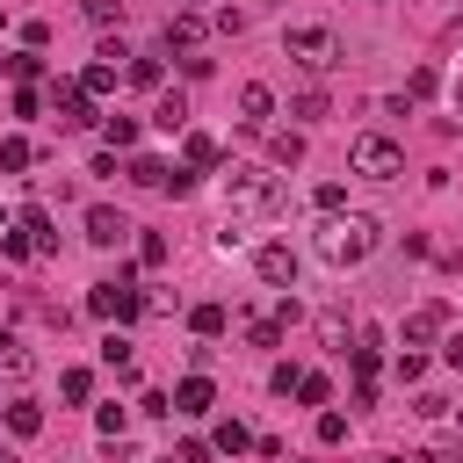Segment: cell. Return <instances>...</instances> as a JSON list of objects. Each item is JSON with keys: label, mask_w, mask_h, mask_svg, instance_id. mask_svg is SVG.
Instances as JSON below:
<instances>
[{"label": "cell", "mask_w": 463, "mask_h": 463, "mask_svg": "<svg viewBox=\"0 0 463 463\" xmlns=\"http://www.w3.org/2000/svg\"><path fill=\"white\" fill-rule=\"evenodd\" d=\"M166 253H174L166 232H145V239H137V260H145V268H166Z\"/></svg>", "instance_id": "23"}, {"label": "cell", "mask_w": 463, "mask_h": 463, "mask_svg": "<svg viewBox=\"0 0 463 463\" xmlns=\"http://www.w3.org/2000/svg\"><path fill=\"white\" fill-rule=\"evenodd\" d=\"M51 101H58V116H65V123H94V109H87V87H80V80H51Z\"/></svg>", "instance_id": "7"}, {"label": "cell", "mask_w": 463, "mask_h": 463, "mask_svg": "<svg viewBox=\"0 0 463 463\" xmlns=\"http://www.w3.org/2000/svg\"><path fill=\"white\" fill-rule=\"evenodd\" d=\"M58 391H65L72 405H87V391H94V376H87V369H65V376H58Z\"/></svg>", "instance_id": "29"}, {"label": "cell", "mask_w": 463, "mask_h": 463, "mask_svg": "<svg viewBox=\"0 0 463 463\" xmlns=\"http://www.w3.org/2000/svg\"><path fill=\"white\" fill-rule=\"evenodd\" d=\"M347 166H354L362 181H398V174H405V152H398L383 130H362L354 152H347Z\"/></svg>", "instance_id": "3"}, {"label": "cell", "mask_w": 463, "mask_h": 463, "mask_svg": "<svg viewBox=\"0 0 463 463\" xmlns=\"http://www.w3.org/2000/svg\"><path fill=\"white\" fill-rule=\"evenodd\" d=\"M174 463H181V456H174Z\"/></svg>", "instance_id": "41"}, {"label": "cell", "mask_w": 463, "mask_h": 463, "mask_svg": "<svg viewBox=\"0 0 463 463\" xmlns=\"http://www.w3.org/2000/svg\"><path fill=\"white\" fill-rule=\"evenodd\" d=\"M130 181H137V188H166V166H159L152 152H137V159H130Z\"/></svg>", "instance_id": "20"}, {"label": "cell", "mask_w": 463, "mask_h": 463, "mask_svg": "<svg viewBox=\"0 0 463 463\" xmlns=\"http://www.w3.org/2000/svg\"><path fill=\"white\" fill-rule=\"evenodd\" d=\"M441 362H449V369H463V326H456V333L441 340Z\"/></svg>", "instance_id": "37"}, {"label": "cell", "mask_w": 463, "mask_h": 463, "mask_svg": "<svg viewBox=\"0 0 463 463\" xmlns=\"http://www.w3.org/2000/svg\"><path fill=\"white\" fill-rule=\"evenodd\" d=\"M7 427H14V434H36V427H43V405L14 398V405H7Z\"/></svg>", "instance_id": "21"}, {"label": "cell", "mask_w": 463, "mask_h": 463, "mask_svg": "<svg viewBox=\"0 0 463 463\" xmlns=\"http://www.w3.org/2000/svg\"><path fill=\"white\" fill-rule=\"evenodd\" d=\"M253 268H260V282H268V289H297V253H289V246H260V253H253Z\"/></svg>", "instance_id": "6"}, {"label": "cell", "mask_w": 463, "mask_h": 463, "mask_svg": "<svg viewBox=\"0 0 463 463\" xmlns=\"http://www.w3.org/2000/svg\"><path fill=\"white\" fill-rule=\"evenodd\" d=\"M210 398H217V391H210V376H203V369L174 383V412H188V420H195V412H210Z\"/></svg>", "instance_id": "8"}, {"label": "cell", "mask_w": 463, "mask_h": 463, "mask_svg": "<svg viewBox=\"0 0 463 463\" xmlns=\"http://www.w3.org/2000/svg\"><path fill=\"white\" fill-rule=\"evenodd\" d=\"M80 14H87L94 29H109V22H123V0H80Z\"/></svg>", "instance_id": "25"}, {"label": "cell", "mask_w": 463, "mask_h": 463, "mask_svg": "<svg viewBox=\"0 0 463 463\" xmlns=\"http://www.w3.org/2000/svg\"><path fill=\"white\" fill-rule=\"evenodd\" d=\"M420 463H463V449H427Z\"/></svg>", "instance_id": "38"}, {"label": "cell", "mask_w": 463, "mask_h": 463, "mask_svg": "<svg viewBox=\"0 0 463 463\" xmlns=\"http://www.w3.org/2000/svg\"><path fill=\"white\" fill-rule=\"evenodd\" d=\"M326 109H333V101H326V94H318V87H304V94H297V116H304V123H318V116H326Z\"/></svg>", "instance_id": "30"}, {"label": "cell", "mask_w": 463, "mask_h": 463, "mask_svg": "<svg viewBox=\"0 0 463 463\" xmlns=\"http://www.w3.org/2000/svg\"><path fill=\"white\" fill-rule=\"evenodd\" d=\"M188 326H195L203 340H217V333L232 326V311H224V304H195V311H188Z\"/></svg>", "instance_id": "15"}, {"label": "cell", "mask_w": 463, "mask_h": 463, "mask_svg": "<svg viewBox=\"0 0 463 463\" xmlns=\"http://www.w3.org/2000/svg\"><path fill=\"white\" fill-rule=\"evenodd\" d=\"M166 43H181V51H195V43H203V14H195V7H181V14H166Z\"/></svg>", "instance_id": "12"}, {"label": "cell", "mask_w": 463, "mask_h": 463, "mask_svg": "<svg viewBox=\"0 0 463 463\" xmlns=\"http://www.w3.org/2000/svg\"><path fill=\"white\" fill-rule=\"evenodd\" d=\"M311 203H318V210H326V217H333V210H340V203H347V188H340V181H326V188H318V195H311Z\"/></svg>", "instance_id": "35"}, {"label": "cell", "mask_w": 463, "mask_h": 463, "mask_svg": "<svg viewBox=\"0 0 463 463\" xmlns=\"http://www.w3.org/2000/svg\"><path fill=\"white\" fill-rule=\"evenodd\" d=\"M101 362H109L116 376H130V340H123V333H109V340H101Z\"/></svg>", "instance_id": "24"}, {"label": "cell", "mask_w": 463, "mask_h": 463, "mask_svg": "<svg viewBox=\"0 0 463 463\" xmlns=\"http://www.w3.org/2000/svg\"><path fill=\"white\" fill-rule=\"evenodd\" d=\"M87 311L123 326V318H137V311H145V289L130 282V268H116V282H94V289H87Z\"/></svg>", "instance_id": "4"}, {"label": "cell", "mask_w": 463, "mask_h": 463, "mask_svg": "<svg viewBox=\"0 0 463 463\" xmlns=\"http://www.w3.org/2000/svg\"><path fill=\"white\" fill-rule=\"evenodd\" d=\"M123 232H130V224H123L116 210H87V239H94V246H116Z\"/></svg>", "instance_id": "13"}, {"label": "cell", "mask_w": 463, "mask_h": 463, "mask_svg": "<svg viewBox=\"0 0 463 463\" xmlns=\"http://www.w3.org/2000/svg\"><path fill=\"white\" fill-rule=\"evenodd\" d=\"M224 195H232V210H275V203H282V188H275V174H260V166H232V181H224Z\"/></svg>", "instance_id": "5"}, {"label": "cell", "mask_w": 463, "mask_h": 463, "mask_svg": "<svg viewBox=\"0 0 463 463\" xmlns=\"http://www.w3.org/2000/svg\"><path fill=\"white\" fill-rule=\"evenodd\" d=\"M318 340H326V347H347V318H340V311H318Z\"/></svg>", "instance_id": "28"}, {"label": "cell", "mask_w": 463, "mask_h": 463, "mask_svg": "<svg viewBox=\"0 0 463 463\" xmlns=\"http://www.w3.org/2000/svg\"><path fill=\"white\" fill-rule=\"evenodd\" d=\"M210 449H224V456H239V449H253V434H246V420H217V434H210Z\"/></svg>", "instance_id": "16"}, {"label": "cell", "mask_w": 463, "mask_h": 463, "mask_svg": "<svg viewBox=\"0 0 463 463\" xmlns=\"http://www.w3.org/2000/svg\"><path fill=\"white\" fill-rule=\"evenodd\" d=\"M7 72H14V80H22V87H29V80H36V72H43V58H36V51H22V58H7Z\"/></svg>", "instance_id": "33"}, {"label": "cell", "mask_w": 463, "mask_h": 463, "mask_svg": "<svg viewBox=\"0 0 463 463\" xmlns=\"http://www.w3.org/2000/svg\"><path fill=\"white\" fill-rule=\"evenodd\" d=\"M282 51H289L304 72H333V65H340V36H333L326 22H297V29L282 36Z\"/></svg>", "instance_id": "2"}, {"label": "cell", "mask_w": 463, "mask_h": 463, "mask_svg": "<svg viewBox=\"0 0 463 463\" xmlns=\"http://www.w3.org/2000/svg\"><path fill=\"white\" fill-rule=\"evenodd\" d=\"M0 369H7V376H29V369H36V354H29L14 333H0Z\"/></svg>", "instance_id": "17"}, {"label": "cell", "mask_w": 463, "mask_h": 463, "mask_svg": "<svg viewBox=\"0 0 463 463\" xmlns=\"http://www.w3.org/2000/svg\"><path fill=\"white\" fill-rule=\"evenodd\" d=\"M152 123H159V130H181V123H188V94H181V87H174V94H159Z\"/></svg>", "instance_id": "14"}, {"label": "cell", "mask_w": 463, "mask_h": 463, "mask_svg": "<svg viewBox=\"0 0 463 463\" xmlns=\"http://www.w3.org/2000/svg\"><path fill=\"white\" fill-rule=\"evenodd\" d=\"M188 166H217V137H203V130H188Z\"/></svg>", "instance_id": "27"}, {"label": "cell", "mask_w": 463, "mask_h": 463, "mask_svg": "<svg viewBox=\"0 0 463 463\" xmlns=\"http://www.w3.org/2000/svg\"><path fill=\"white\" fill-rule=\"evenodd\" d=\"M94 427H101V434H109V441H116V434H123V427H130V412H123V405H101V412H94Z\"/></svg>", "instance_id": "32"}, {"label": "cell", "mask_w": 463, "mask_h": 463, "mask_svg": "<svg viewBox=\"0 0 463 463\" xmlns=\"http://www.w3.org/2000/svg\"><path fill=\"white\" fill-rule=\"evenodd\" d=\"M289 318H297V304H282L275 318H246V340H253V347H282V326H289Z\"/></svg>", "instance_id": "11"}, {"label": "cell", "mask_w": 463, "mask_h": 463, "mask_svg": "<svg viewBox=\"0 0 463 463\" xmlns=\"http://www.w3.org/2000/svg\"><path fill=\"white\" fill-rule=\"evenodd\" d=\"M0 463H14V449H0Z\"/></svg>", "instance_id": "39"}, {"label": "cell", "mask_w": 463, "mask_h": 463, "mask_svg": "<svg viewBox=\"0 0 463 463\" xmlns=\"http://www.w3.org/2000/svg\"><path fill=\"white\" fill-rule=\"evenodd\" d=\"M22 232L36 239V253H58V232H51V217H43V210H22Z\"/></svg>", "instance_id": "18"}, {"label": "cell", "mask_w": 463, "mask_h": 463, "mask_svg": "<svg viewBox=\"0 0 463 463\" xmlns=\"http://www.w3.org/2000/svg\"><path fill=\"white\" fill-rule=\"evenodd\" d=\"M441 326H449V304H420V311L405 318V347H420V340H434Z\"/></svg>", "instance_id": "10"}, {"label": "cell", "mask_w": 463, "mask_h": 463, "mask_svg": "<svg viewBox=\"0 0 463 463\" xmlns=\"http://www.w3.org/2000/svg\"><path fill=\"white\" fill-rule=\"evenodd\" d=\"M29 159H36V152H29V137H0V166H7V174H22Z\"/></svg>", "instance_id": "22"}, {"label": "cell", "mask_w": 463, "mask_h": 463, "mask_svg": "<svg viewBox=\"0 0 463 463\" xmlns=\"http://www.w3.org/2000/svg\"><path fill=\"white\" fill-rule=\"evenodd\" d=\"M318 253L333 260V268H362L369 253H376V217H362V210H333L326 224H318Z\"/></svg>", "instance_id": "1"}, {"label": "cell", "mask_w": 463, "mask_h": 463, "mask_svg": "<svg viewBox=\"0 0 463 463\" xmlns=\"http://www.w3.org/2000/svg\"><path fill=\"white\" fill-rule=\"evenodd\" d=\"M297 398H304V405H326L333 383H326V376H297Z\"/></svg>", "instance_id": "31"}, {"label": "cell", "mask_w": 463, "mask_h": 463, "mask_svg": "<svg viewBox=\"0 0 463 463\" xmlns=\"http://www.w3.org/2000/svg\"><path fill=\"white\" fill-rule=\"evenodd\" d=\"M318 441H347V420L340 412H318Z\"/></svg>", "instance_id": "36"}, {"label": "cell", "mask_w": 463, "mask_h": 463, "mask_svg": "<svg viewBox=\"0 0 463 463\" xmlns=\"http://www.w3.org/2000/svg\"><path fill=\"white\" fill-rule=\"evenodd\" d=\"M80 87H87V94H116V65H109V58H94V65L80 72Z\"/></svg>", "instance_id": "19"}, {"label": "cell", "mask_w": 463, "mask_h": 463, "mask_svg": "<svg viewBox=\"0 0 463 463\" xmlns=\"http://www.w3.org/2000/svg\"><path fill=\"white\" fill-rule=\"evenodd\" d=\"M130 80L137 87H159V58H130Z\"/></svg>", "instance_id": "34"}, {"label": "cell", "mask_w": 463, "mask_h": 463, "mask_svg": "<svg viewBox=\"0 0 463 463\" xmlns=\"http://www.w3.org/2000/svg\"><path fill=\"white\" fill-rule=\"evenodd\" d=\"M268 116H275V94H268L260 80H253V87H239V123H246V130H260Z\"/></svg>", "instance_id": "9"}, {"label": "cell", "mask_w": 463, "mask_h": 463, "mask_svg": "<svg viewBox=\"0 0 463 463\" xmlns=\"http://www.w3.org/2000/svg\"><path fill=\"white\" fill-rule=\"evenodd\" d=\"M174 7H203V0H174Z\"/></svg>", "instance_id": "40"}, {"label": "cell", "mask_w": 463, "mask_h": 463, "mask_svg": "<svg viewBox=\"0 0 463 463\" xmlns=\"http://www.w3.org/2000/svg\"><path fill=\"white\" fill-rule=\"evenodd\" d=\"M101 137H109V145H137V123H130V116H101Z\"/></svg>", "instance_id": "26"}]
</instances>
